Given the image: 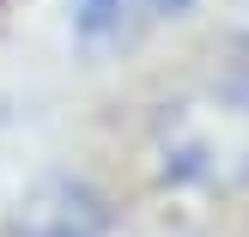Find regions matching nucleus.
<instances>
[{
  "instance_id": "nucleus-4",
  "label": "nucleus",
  "mask_w": 249,
  "mask_h": 237,
  "mask_svg": "<svg viewBox=\"0 0 249 237\" xmlns=\"http://www.w3.org/2000/svg\"><path fill=\"white\" fill-rule=\"evenodd\" d=\"M231 91L249 104V36H237V43H231Z\"/></svg>"
},
{
  "instance_id": "nucleus-3",
  "label": "nucleus",
  "mask_w": 249,
  "mask_h": 237,
  "mask_svg": "<svg viewBox=\"0 0 249 237\" xmlns=\"http://www.w3.org/2000/svg\"><path fill=\"white\" fill-rule=\"evenodd\" d=\"M116 18H122V0H73V24H79V36H104Z\"/></svg>"
},
{
  "instance_id": "nucleus-2",
  "label": "nucleus",
  "mask_w": 249,
  "mask_h": 237,
  "mask_svg": "<svg viewBox=\"0 0 249 237\" xmlns=\"http://www.w3.org/2000/svg\"><path fill=\"white\" fill-rule=\"evenodd\" d=\"M6 237H109V201L85 177H43L18 195Z\"/></svg>"
},
{
  "instance_id": "nucleus-5",
  "label": "nucleus",
  "mask_w": 249,
  "mask_h": 237,
  "mask_svg": "<svg viewBox=\"0 0 249 237\" xmlns=\"http://www.w3.org/2000/svg\"><path fill=\"white\" fill-rule=\"evenodd\" d=\"M152 6H164V12H182V6H189V0H152Z\"/></svg>"
},
{
  "instance_id": "nucleus-1",
  "label": "nucleus",
  "mask_w": 249,
  "mask_h": 237,
  "mask_svg": "<svg viewBox=\"0 0 249 237\" xmlns=\"http://www.w3.org/2000/svg\"><path fill=\"white\" fill-rule=\"evenodd\" d=\"M158 170L189 189L249 182V104L243 97H182L158 116Z\"/></svg>"
}]
</instances>
